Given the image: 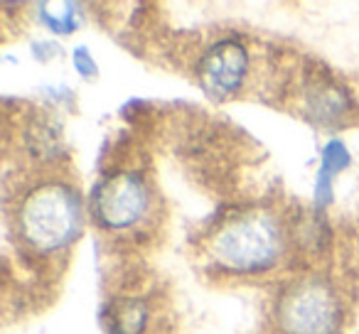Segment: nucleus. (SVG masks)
Masks as SVG:
<instances>
[{
	"instance_id": "1a4fd4ad",
	"label": "nucleus",
	"mask_w": 359,
	"mask_h": 334,
	"mask_svg": "<svg viewBox=\"0 0 359 334\" xmlns=\"http://www.w3.org/2000/svg\"><path fill=\"white\" fill-rule=\"evenodd\" d=\"M40 22L55 35H72L81 25V6L76 3H40L37 8Z\"/></svg>"
},
{
	"instance_id": "20e7f679",
	"label": "nucleus",
	"mask_w": 359,
	"mask_h": 334,
	"mask_svg": "<svg viewBox=\"0 0 359 334\" xmlns=\"http://www.w3.org/2000/svg\"><path fill=\"white\" fill-rule=\"evenodd\" d=\"M153 195L145 177L135 170H121L104 177L91 192L89 211L106 231H128L148 216Z\"/></svg>"
},
{
	"instance_id": "6e6552de",
	"label": "nucleus",
	"mask_w": 359,
	"mask_h": 334,
	"mask_svg": "<svg viewBox=\"0 0 359 334\" xmlns=\"http://www.w3.org/2000/svg\"><path fill=\"white\" fill-rule=\"evenodd\" d=\"M109 327L114 334H140L148 324V305L138 298H123L109 309Z\"/></svg>"
},
{
	"instance_id": "9b49d317",
	"label": "nucleus",
	"mask_w": 359,
	"mask_h": 334,
	"mask_svg": "<svg viewBox=\"0 0 359 334\" xmlns=\"http://www.w3.org/2000/svg\"><path fill=\"white\" fill-rule=\"evenodd\" d=\"M74 67H76V71H79L84 79H91V76H96V62H94V57H91V52L86 50V47H76L74 50Z\"/></svg>"
},
{
	"instance_id": "9d476101",
	"label": "nucleus",
	"mask_w": 359,
	"mask_h": 334,
	"mask_svg": "<svg viewBox=\"0 0 359 334\" xmlns=\"http://www.w3.org/2000/svg\"><path fill=\"white\" fill-rule=\"evenodd\" d=\"M27 148L40 158H57L62 153V133L52 120H35L27 128Z\"/></svg>"
},
{
	"instance_id": "7ed1b4c3",
	"label": "nucleus",
	"mask_w": 359,
	"mask_h": 334,
	"mask_svg": "<svg viewBox=\"0 0 359 334\" xmlns=\"http://www.w3.org/2000/svg\"><path fill=\"white\" fill-rule=\"evenodd\" d=\"M344 307L332 283L300 278L276 300V324L283 334H339Z\"/></svg>"
},
{
	"instance_id": "f03ea898",
	"label": "nucleus",
	"mask_w": 359,
	"mask_h": 334,
	"mask_svg": "<svg viewBox=\"0 0 359 334\" xmlns=\"http://www.w3.org/2000/svg\"><path fill=\"white\" fill-rule=\"evenodd\" d=\"M210 258L217 268L234 275L271 270L285 251V234L271 211L249 209L226 219L210 239Z\"/></svg>"
},
{
	"instance_id": "423d86ee",
	"label": "nucleus",
	"mask_w": 359,
	"mask_h": 334,
	"mask_svg": "<svg viewBox=\"0 0 359 334\" xmlns=\"http://www.w3.org/2000/svg\"><path fill=\"white\" fill-rule=\"evenodd\" d=\"M305 109L318 123H339L352 111V99L330 76H313L305 86Z\"/></svg>"
},
{
	"instance_id": "0eeeda50",
	"label": "nucleus",
	"mask_w": 359,
	"mask_h": 334,
	"mask_svg": "<svg viewBox=\"0 0 359 334\" xmlns=\"http://www.w3.org/2000/svg\"><path fill=\"white\" fill-rule=\"evenodd\" d=\"M349 153L344 148V143L339 140H330L323 150V160H320V170H318V180H315V202L320 207H327L332 202V185L334 177L342 170L349 167Z\"/></svg>"
},
{
	"instance_id": "f257e3e1",
	"label": "nucleus",
	"mask_w": 359,
	"mask_h": 334,
	"mask_svg": "<svg viewBox=\"0 0 359 334\" xmlns=\"http://www.w3.org/2000/svg\"><path fill=\"white\" fill-rule=\"evenodd\" d=\"M13 216L20 241L37 256L69 249L84 229V204L79 192L62 180H45L25 190Z\"/></svg>"
},
{
	"instance_id": "39448f33",
	"label": "nucleus",
	"mask_w": 359,
	"mask_h": 334,
	"mask_svg": "<svg viewBox=\"0 0 359 334\" xmlns=\"http://www.w3.org/2000/svg\"><path fill=\"white\" fill-rule=\"evenodd\" d=\"M249 76V50L239 40H219L197 62V79L212 99L239 94Z\"/></svg>"
}]
</instances>
